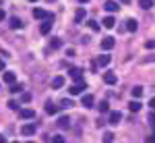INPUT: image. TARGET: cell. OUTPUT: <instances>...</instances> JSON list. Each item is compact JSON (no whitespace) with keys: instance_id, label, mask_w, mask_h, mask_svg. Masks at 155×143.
Wrapping results in <instances>:
<instances>
[{"instance_id":"obj_1","label":"cell","mask_w":155,"mask_h":143,"mask_svg":"<svg viewBox=\"0 0 155 143\" xmlns=\"http://www.w3.org/2000/svg\"><path fill=\"white\" fill-rule=\"evenodd\" d=\"M35 131H37V124H35V122H27V124L21 127V135H25V137L35 135Z\"/></svg>"},{"instance_id":"obj_2","label":"cell","mask_w":155,"mask_h":143,"mask_svg":"<svg viewBox=\"0 0 155 143\" xmlns=\"http://www.w3.org/2000/svg\"><path fill=\"white\" fill-rule=\"evenodd\" d=\"M19 114H21V118H25V120L35 118V112H33L31 108H21V110H19Z\"/></svg>"},{"instance_id":"obj_3","label":"cell","mask_w":155,"mask_h":143,"mask_svg":"<svg viewBox=\"0 0 155 143\" xmlns=\"http://www.w3.org/2000/svg\"><path fill=\"white\" fill-rule=\"evenodd\" d=\"M85 87H87V85H85V81H83V83H77V85H71L68 94H71V95H79V94H83Z\"/></svg>"},{"instance_id":"obj_4","label":"cell","mask_w":155,"mask_h":143,"mask_svg":"<svg viewBox=\"0 0 155 143\" xmlns=\"http://www.w3.org/2000/svg\"><path fill=\"white\" fill-rule=\"evenodd\" d=\"M104 9H106L107 12H116L120 9V4L116 2V0H106V4H104Z\"/></svg>"},{"instance_id":"obj_5","label":"cell","mask_w":155,"mask_h":143,"mask_svg":"<svg viewBox=\"0 0 155 143\" xmlns=\"http://www.w3.org/2000/svg\"><path fill=\"white\" fill-rule=\"evenodd\" d=\"M114 46H116V39L114 37H104L101 39V50H112Z\"/></svg>"},{"instance_id":"obj_6","label":"cell","mask_w":155,"mask_h":143,"mask_svg":"<svg viewBox=\"0 0 155 143\" xmlns=\"http://www.w3.org/2000/svg\"><path fill=\"white\" fill-rule=\"evenodd\" d=\"M120 120H122V114H120L118 110L110 112V124H120Z\"/></svg>"},{"instance_id":"obj_7","label":"cell","mask_w":155,"mask_h":143,"mask_svg":"<svg viewBox=\"0 0 155 143\" xmlns=\"http://www.w3.org/2000/svg\"><path fill=\"white\" fill-rule=\"evenodd\" d=\"M8 25H11V29H21V27H23V21H21L19 17H11V19H8Z\"/></svg>"},{"instance_id":"obj_8","label":"cell","mask_w":155,"mask_h":143,"mask_svg":"<svg viewBox=\"0 0 155 143\" xmlns=\"http://www.w3.org/2000/svg\"><path fill=\"white\" fill-rule=\"evenodd\" d=\"M71 77L77 79V83H83V71L81 69H71Z\"/></svg>"},{"instance_id":"obj_9","label":"cell","mask_w":155,"mask_h":143,"mask_svg":"<svg viewBox=\"0 0 155 143\" xmlns=\"http://www.w3.org/2000/svg\"><path fill=\"white\" fill-rule=\"evenodd\" d=\"M2 79H4V83H8V85H12L15 81H17V75L15 73H11V71H6L4 75H2Z\"/></svg>"},{"instance_id":"obj_10","label":"cell","mask_w":155,"mask_h":143,"mask_svg":"<svg viewBox=\"0 0 155 143\" xmlns=\"http://www.w3.org/2000/svg\"><path fill=\"white\" fill-rule=\"evenodd\" d=\"M39 31H41V36H48L50 31H52V21H44V23L39 25Z\"/></svg>"},{"instance_id":"obj_11","label":"cell","mask_w":155,"mask_h":143,"mask_svg":"<svg viewBox=\"0 0 155 143\" xmlns=\"http://www.w3.org/2000/svg\"><path fill=\"white\" fill-rule=\"evenodd\" d=\"M56 124H58L60 129H71V120H68V116H60Z\"/></svg>"},{"instance_id":"obj_12","label":"cell","mask_w":155,"mask_h":143,"mask_svg":"<svg viewBox=\"0 0 155 143\" xmlns=\"http://www.w3.org/2000/svg\"><path fill=\"white\" fill-rule=\"evenodd\" d=\"M93 102H95V100H93V95H91V94L83 95V100H81V104H83L85 108H91V106H93Z\"/></svg>"},{"instance_id":"obj_13","label":"cell","mask_w":155,"mask_h":143,"mask_svg":"<svg viewBox=\"0 0 155 143\" xmlns=\"http://www.w3.org/2000/svg\"><path fill=\"white\" fill-rule=\"evenodd\" d=\"M104 81H106L107 85H114L116 81H118V77H116L114 73H106V75H104Z\"/></svg>"},{"instance_id":"obj_14","label":"cell","mask_w":155,"mask_h":143,"mask_svg":"<svg viewBox=\"0 0 155 143\" xmlns=\"http://www.w3.org/2000/svg\"><path fill=\"white\" fill-rule=\"evenodd\" d=\"M141 108H143V104H141L139 100H132L130 104H128V110H130V112H139Z\"/></svg>"},{"instance_id":"obj_15","label":"cell","mask_w":155,"mask_h":143,"mask_svg":"<svg viewBox=\"0 0 155 143\" xmlns=\"http://www.w3.org/2000/svg\"><path fill=\"white\" fill-rule=\"evenodd\" d=\"M62 85H64V77H62V75H58V77H54V79H52V87L60 89Z\"/></svg>"},{"instance_id":"obj_16","label":"cell","mask_w":155,"mask_h":143,"mask_svg":"<svg viewBox=\"0 0 155 143\" xmlns=\"http://www.w3.org/2000/svg\"><path fill=\"white\" fill-rule=\"evenodd\" d=\"M85 15H87V11H85V9H79V11L74 12V23H81L85 19Z\"/></svg>"},{"instance_id":"obj_17","label":"cell","mask_w":155,"mask_h":143,"mask_svg":"<svg viewBox=\"0 0 155 143\" xmlns=\"http://www.w3.org/2000/svg\"><path fill=\"white\" fill-rule=\"evenodd\" d=\"M33 17L35 19H48V12L44 11V9H33Z\"/></svg>"},{"instance_id":"obj_18","label":"cell","mask_w":155,"mask_h":143,"mask_svg":"<svg viewBox=\"0 0 155 143\" xmlns=\"http://www.w3.org/2000/svg\"><path fill=\"white\" fill-rule=\"evenodd\" d=\"M110 56H107V54H101V56H99V58H97V64H99V66H107V64H110Z\"/></svg>"},{"instance_id":"obj_19","label":"cell","mask_w":155,"mask_h":143,"mask_svg":"<svg viewBox=\"0 0 155 143\" xmlns=\"http://www.w3.org/2000/svg\"><path fill=\"white\" fill-rule=\"evenodd\" d=\"M141 95H143V87H141V85H134V87H132V97L139 100Z\"/></svg>"},{"instance_id":"obj_20","label":"cell","mask_w":155,"mask_h":143,"mask_svg":"<svg viewBox=\"0 0 155 143\" xmlns=\"http://www.w3.org/2000/svg\"><path fill=\"white\" fill-rule=\"evenodd\" d=\"M58 110H60V106H54L52 102H48V104H46V112H48V114H56Z\"/></svg>"},{"instance_id":"obj_21","label":"cell","mask_w":155,"mask_h":143,"mask_svg":"<svg viewBox=\"0 0 155 143\" xmlns=\"http://www.w3.org/2000/svg\"><path fill=\"white\" fill-rule=\"evenodd\" d=\"M97 110H99L101 114H106V112H110V104H107L106 100H104V102H99V106H97Z\"/></svg>"},{"instance_id":"obj_22","label":"cell","mask_w":155,"mask_h":143,"mask_svg":"<svg viewBox=\"0 0 155 143\" xmlns=\"http://www.w3.org/2000/svg\"><path fill=\"white\" fill-rule=\"evenodd\" d=\"M114 25H116V21H114V17H106V19H104V27H106V29H112Z\"/></svg>"},{"instance_id":"obj_23","label":"cell","mask_w":155,"mask_h":143,"mask_svg":"<svg viewBox=\"0 0 155 143\" xmlns=\"http://www.w3.org/2000/svg\"><path fill=\"white\" fill-rule=\"evenodd\" d=\"M137 27H139V23H137L134 19H128V21H126V29H128V31H137Z\"/></svg>"},{"instance_id":"obj_24","label":"cell","mask_w":155,"mask_h":143,"mask_svg":"<svg viewBox=\"0 0 155 143\" xmlns=\"http://www.w3.org/2000/svg\"><path fill=\"white\" fill-rule=\"evenodd\" d=\"M139 6L147 11V9H151V6H153V0H139Z\"/></svg>"},{"instance_id":"obj_25","label":"cell","mask_w":155,"mask_h":143,"mask_svg":"<svg viewBox=\"0 0 155 143\" xmlns=\"http://www.w3.org/2000/svg\"><path fill=\"white\" fill-rule=\"evenodd\" d=\"M50 141H52V143H66V139H64L62 135H54V137H52Z\"/></svg>"},{"instance_id":"obj_26","label":"cell","mask_w":155,"mask_h":143,"mask_svg":"<svg viewBox=\"0 0 155 143\" xmlns=\"http://www.w3.org/2000/svg\"><path fill=\"white\" fill-rule=\"evenodd\" d=\"M11 91H12V94H19V91H23V85L12 83V85H11Z\"/></svg>"},{"instance_id":"obj_27","label":"cell","mask_w":155,"mask_h":143,"mask_svg":"<svg viewBox=\"0 0 155 143\" xmlns=\"http://www.w3.org/2000/svg\"><path fill=\"white\" fill-rule=\"evenodd\" d=\"M87 23H89V27H91V31H99V23H97V21L91 19V21H87Z\"/></svg>"},{"instance_id":"obj_28","label":"cell","mask_w":155,"mask_h":143,"mask_svg":"<svg viewBox=\"0 0 155 143\" xmlns=\"http://www.w3.org/2000/svg\"><path fill=\"white\" fill-rule=\"evenodd\" d=\"M50 46L54 48V50H58V48H60V46H62V42H60L58 37H54V39H52V44H50Z\"/></svg>"},{"instance_id":"obj_29","label":"cell","mask_w":155,"mask_h":143,"mask_svg":"<svg viewBox=\"0 0 155 143\" xmlns=\"http://www.w3.org/2000/svg\"><path fill=\"white\" fill-rule=\"evenodd\" d=\"M71 106H74L72 100H62V102H60V108H71Z\"/></svg>"},{"instance_id":"obj_30","label":"cell","mask_w":155,"mask_h":143,"mask_svg":"<svg viewBox=\"0 0 155 143\" xmlns=\"http://www.w3.org/2000/svg\"><path fill=\"white\" fill-rule=\"evenodd\" d=\"M114 141V135L112 133H104V143H112Z\"/></svg>"},{"instance_id":"obj_31","label":"cell","mask_w":155,"mask_h":143,"mask_svg":"<svg viewBox=\"0 0 155 143\" xmlns=\"http://www.w3.org/2000/svg\"><path fill=\"white\" fill-rule=\"evenodd\" d=\"M21 102H25V104H27V102H31V94H27V91H25V94L21 95Z\"/></svg>"},{"instance_id":"obj_32","label":"cell","mask_w":155,"mask_h":143,"mask_svg":"<svg viewBox=\"0 0 155 143\" xmlns=\"http://www.w3.org/2000/svg\"><path fill=\"white\" fill-rule=\"evenodd\" d=\"M8 108H11V110H19V104H17L15 100H11V102H8Z\"/></svg>"},{"instance_id":"obj_33","label":"cell","mask_w":155,"mask_h":143,"mask_svg":"<svg viewBox=\"0 0 155 143\" xmlns=\"http://www.w3.org/2000/svg\"><path fill=\"white\" fill-rule=\"evenodd\" d=\"M145 48H149V50H151V48H155V39H149V42L145 44Z\"/></svg>"},{"instance_id":"obj_34","label":"cell","mask_w":155,"mask_h":143,"mask_svg":"<svg viewBox=\"0 0 155 143\" xmlns=\"http://www.w3.org/2000/svg\"><path fill=\"white\" fill-rule=\"evenodd\" d=\"M145 143H155V133H153V135H149V137L145 139Z\"/></svg>"},{"instance_id":"obj_35","label":"cell","mask_w":155,"mask_h":143,"mask_svg":"<svg viewBox=\"0 0 155 143\" xmlns=\"http://www.w3.org/2000/svg\"><path fill=\"white\" fill-rule=\"evenodd\" d=\"M149 106H151V112H155V97L149 100Z\"/></svg>"},{"instance_id":"obj_36","label":"cell","mask_w":155,"mask_h":143,"mask_svg":"<svg viewBox=\"0 0 155 143\" xmlns=\"http://www.w3.org/2000/svg\"><path fill=\"white\" fill-rule=\"evenodd\" d=\"M149 122H151V124L155 127V112H151V116H149Z\"/></svg>"},{"instance_id":"obj_37","label":"cell","mask_w":155,"mask_h":143,"mask_svg":"<svg viewBox=\"0 0 155 143\" xmlns=\"http://www.w3.org/2000/svg\"><path fill=\"white\" fill-rule=\"evenodd\" d=\"M0 71H4V60L0 58Z\"/></svg>"},{"instance_id":"obj_38","label":"cell","mask_w":155,"mask_h":143,"mask_svg":"<svg viewBox=\"0 0 155 143\" xmlns=\"http://www.w3.org/2000/svg\"><path fill=\"white\" fill-rule=\"evenodd\" d=\"M0 21H4V11L0 9Z\"/></svg>"},{"instance_id":"obj_39","label":"cell","mask_w":155,"mask_h":143,"mask_svg":"<svg viewBox=\"0 0 155 143\" xmlns=\"http://www.w3.org/2000/svg\"><path fill=\"white\" fill-rule=\"evenodd\" d=\"M120 2H122V4H128V2H130V0H120Z\"/></svg>"},{"instance_id":"obj_40","label":"cell","mask_w":155,"mask_h":143,"mask_svg":"<svg viewBox=\"0 0 155 143\" xmlns=\"http://www.w3.org/2000/svg\"><path fill=\"white\" fill-rule=\"evenodd\" d=\"M0 143H6V141H4V137H2V135H0Z\"/></svg>"},{"instance_id":"obj_41","label":"cell","mask_w":155,"mask_h":143,"mask_svg":"<svg viewBox=\"0 0 155 143\" xmlns=\"http://www.w3.org/2000/svg\"><path fill=\"white\" fill-rule=\"evenodd\" d=\"M79 2H81V4H85V2H89V0H79Z\"/></svg>"},{"instance_id":"obj_42","label":"cell","mask_w":155,"mask_h":143,"mask_svg":"<svg viewBox=\"0 0 155 143\" xmlns=\"http://www.w3.org/2000/svg\"><path fill=\"white\" fill-rule=\"evenodd\" d=\"M29 2H37V0H29Z\"/></svg>"},{"instance_id":"obj_43","label":"cell","mask_w":155,"mask_h":143,"mask_svg":"<svg viewBox=\"0 0 155 143\" xmlns=\"http://www.w3.org/2000/svg\"><path fill=\"white\" fill-rule=\"evenodd\" d=\"M12 143H19V141H12Z\"/></svg>"},{"instance_id":"obj_44","label":"cell","mask_w":155,"mask_h":143,"mask_svg":"<svg viewBox=\"0 0 155 143\" xmlns=\"http://www.w3.org/2000/svg\"><path fill=\"white\" fill-rule=\"evenodd\" d=\"M29 143H35V141H29Z\"/></svg>"}]
</instances>
